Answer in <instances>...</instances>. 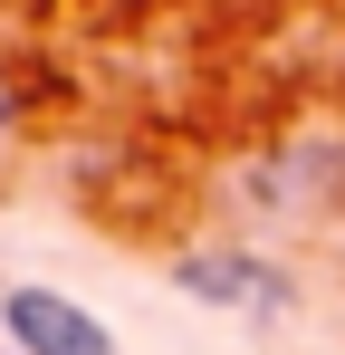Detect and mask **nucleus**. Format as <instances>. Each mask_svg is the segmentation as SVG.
Wrapping results in <instances>:
<instances>
[{"mask_svg":"<svg viewBox=\"0 0 345 355\" xmlns=\"http://www.w3.org/2000/svg\"><path fill=\"white\" fill-rule=\"evenodd\" d=\"M0 336L19 355H115L106 317H87L67 288H10L0 297Z\"/></svg>","mask_w":345,"mask_h":355,"instance_id":"obj_1","label":"nucleus"},{"mask_svg":"<svg viewBox=\"0 0 345 355\" xmlns=\"http://www.w3.org/2000/svg\"><path fill=\"white\" fill-rule=\"evenodd\" d=\"M172 279H182L192 297H211V307H240V317H278L288 297H297V288H288V269H269V259H240V250H221V259H211V250H192Z\"/></svg>","mask_w":345,"mask_h":355,"instance_id":"obj_2","label":"nucleus"},{"mask_svg":"<svg viewBox=\"0 0 345 355\" xmlns=\"http://www.w3.org/2000/svg\"><path fill=\"white\" fill-rule=\"evenodd\" d=\"M0 125H10V77H0Z\"/></svg>","mask_w":345,"mask_h":355,"instance_id":"obj_3","label":"nucleus"}]
</instances>
